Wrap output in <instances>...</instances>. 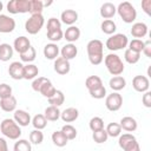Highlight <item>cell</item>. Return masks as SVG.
Instances as JSON below:
<instances>
[{
  "mask_svg": "<svg viewBox=\"0 0 151 151\" xmlns=\"http://www.w3.org/2000/svg\"><path fill=\"white\" fill-rule=\"evenodd\" d=\"M103 50H104V44L98 39H92L87 42V45H86L87 57L92 65L101 64V61L104 60Z\"/></svg>",
  "mask_w": 151,
  "mask_h": 151,
  "instance_id": "1",
  "label": "cell"
},
{
  "mask_svg": "<svg viewBox=\"0 0 151 151\" xmlns=\"http://www.w3.org/2000/svg\"><path fill=\"white\" fill-rule=\"evenodd\" d=\"M0 132L5 137H7V138H9L12 140H17L21 136L20 126L15 123L14 119H11V118H6V119H4L1 122V124H0Z\"/></svg>",
  "mask_w": 151,
  "mask_h": 151,
  "instance_id": "2",
  "label": "cell"
},
{
  "mask_svg": "<svg viewBox=\"0 0 151 151\" xmlns=\"http://www.w3.org/2000/svg\"><path fill=\"white\" fill-rule=\"evenodd\" d=\"M104 63L109 73L112 76H120L124 72V63L120 57L116 53H109L105 57Z\"/></svg>",
  "mask_w": 151,
  "mask_h": 151,
  "instance_id": "3",
  "label": "cell"
},
{
  "mask_svg": "<svg viewBox=\"0 0 151 151\" xmlns=\"http://www.w3.org/2000/svg\"><path fill=\"white\" fill-rule=\"evenodd\" d=\"M117 13L122 18V20L126 24H132L137 18V11L134 6L129 1H123L117 7Z\"/></svg>",
  "mask_w": 151,
  "mask_h": 151,
  "instance_id": "4",
  "label": "cell"
},
{
  "mask_svg": "<svg viewBox=\"0 0 151 151\" xmlns=\"http://www.w3.org/2000/svg\"><path fill=\"white\" fill-rule=\"evenodd\" d=\"M107 50L110 51H118V50H123L129 45V38L123 34V33H117V34H112L105 42Z\"/></svg>",
  "mask_w": 151,
  "mask_h": 151,
  "instance_id": "5",
  "label": "cell"
},
{
  "mask_svg": "<svg viewBox=\"0 0 151 151\" xmlns=\"http://www.w3.org/2000/svg\"><path fill=\"white\" fill-rule=\"evenodd\" d=\"M118 144L123 151H140V146L136 137L131 133H123L119 136Z\"/></svg>",
  "mask_w": 151,
  "mask_h": 151,
  "instance_id": "6",
  "label": "cell"
},
{
  "mask_svg": "<svg viewBox=\"0 0 151 151\" xmlns=\"http://www.w3.org/2000/svg\"><path fill=\"white\" fill-rule=\"evenodd\" d=\"M44 24H45V19H44L42 14H34V15H31L26 20L25 29L29 34H37L42 28Z\"/></svg>",
  "mask_w": 151,
  "mask_h": 151,
  "instance_id": "7",
  "label": "cell"
},
{
  "mask_svg": "<svg viewBox=\"0 0 151 151\" xmlns=\"http://www.w3.org/2000/svg\"><path fill=\"white\" fill-rule=\"evenodd\" d=\"M7 11L11 14L28 13L29 12V0H11L7 4Z\"/></svg>",
  "mask_w": 151,
  "mask_h": 151,
  "instance_id": "8",
  "label": "cell"
},
{
  "mask_svg": "<svg viewBox=\"0 0 151 151\" xmlns=\"http://www.w3.org/2000/svg\"><path fill=\"white\" fill-rule=\"evenodd\" d=\"M122 105H123V97L118 92H112L105 99V106L111 112L118 111L122 107Z\"/></svg>",
  "mask_w": 151,
  "mask_h": 151,
  "instance_id": "9",
  "label": "cell"
},
{
  "mask_svg": "<svg viewBox=\"0 0 151 151\" xmlns=\"http://www.w3.org/2000/svg\"><path fill=\"white\" fill-rule=\"evenodd\" d=\"M132 87L137 92H142V93L149 91V87H150L149 78L145 76H136L132 79Z\"/></svg>",
  "mask_w": 151,
  "mask_h": 151,
  "instance_id": "10",
  "label": "cell"
},
{
  "mask_svg": "<svg viewBox=\"0 0 151 151\" xmlns=\"http://www.w3.org/2000/svg\"><path fill=\"white\" fill-rule=\"evenodd\" d=\"M15 28V20L6 14H0V33H11Z\"/></svg>",
  "mask_w": 151,
  "mask_h": 151,
  "instance_id": "11",
  "label": "cell"
},
{
  "mask_svg": "<svg viewBox=\"0 0 151 151\" xmlns=\"http://www.w3.org/2000/svg\"><path fill=\"white\" fill-rule=\"evenodd\" d=\"M8 74L14 80L24 79V65L19 61H13L8 67Z\"/></svg>",
  "mask_w": 151,
  "mask_h": 151,
  "instance_id": "12",
  "label": "cell"
},
{
  "mask_svg": "<svg viewBox=\"0 0 151 151\" xmlns=\"http://www.w3.org/2000/svg\"><path fill=\"white\" fill-rule=\"evenodd\" d=\"M71 70V65H70V61L64 59L63 57H58L55 60H54V71L60 74V76H65L70 72Z\"/></svg>",
  "mask_w": 151,
  "mask_h": 151,
  "instance_id": "13",
  "label": "cell"
},
{
  "mask_svg": "<svg viewBox=\"0 0 151 151\" xmlns=\"http://www.w3.org/2000/svg\"><path fill=\"white\" fill-rule=\"evenodd\" d=\"M31 47V41L28 38L21 35V37H18L14 42H13V50H15L19 54L24 53L25 51H27L28 48Z\"/></svg>",
  "mask_w": 151,
  "mask_h": 151,
  "instance_id": "14",
  "label": "cell"
},
{
  "mask_svg": "<svg viewBox=\"0 0 151 151\" xmlns=\"http://www.w3.org/2000/svg\"><path fill=\"white\" fill-rule=\"evenodd\" d=\"M13 119L19 126H27L31 123V116L25 110H15Z\"/></svg>",
  "mask_w": 151,
  "mask_h": 151,
  "instance_id": "15",
  "label": "cell"
},
{
  "mask_svg": "<svg viewBox=\"0 0 151 151\" xmlns=\"http://www.w3.org/2000/svg\"><path fill=\"white\" fill-rule=\"evenodd\" d=\"M60 54H61V57L64 58V59H66V60H71V59H73V58H76L77 57V54H78V48L76 47V45L74 44H66V45H64L63 47H61V50H60Z\"/></svg>",
  "mask_w": 151,
  "mask_h": 151,
  "instance_id": "16",
  "label": "cell"
},
{
  "mask_svg": "<svg viewBox=\"0 0 151 151\" xmlns=\"http://www.w3.org/2000/svg\"><path fill=\"white\" fill-rule=\"evenodd\" d=\"M119 125H120V127H122L123 130H125V131H127V132H133V131H136V130H137V126H138L137 120H136L134 118L130 117V116L123 117V118L120 119V122H119Z\"/></svg>",
  "mask_w": 151,
  "mask_h": 151,
  "instance_id": "17",
  "label": "cell"
},
{
  "mask_svg": "<svg viewBox=\"0 0 151 151\" xmlns=\"http://www.w3.org/2000/svg\"><path fill=\"white\" fill-rule=\"evenodd\" d=\"M116 12H117V7L112 2H104L101 5V7H100V15L105 20L113 18Z\"/></svg>",
  "mask_w": 151,
  "mask_h": 151,
  "instance_id": "18",
  "label": "cell"
},
{
  "mask_svg": "<svg viewBox=\"0 0 151 151\" xmlns=\"http://www.w3.org/2000/svg\"><path fill=\"white\" fill-rule=\"evenodd\" d=\"M131 34L136 39L144 38L147 34V26L144 22H134L131 27Z\"/></svg>",
  "mask_w": 151,
  "mask_h": 151,
  "instance_id": "19",
  "label": "cell"
},
{
  "mask_svg": "<svg viewBox=\"0 0 151 151\" xmlns=\"http://www.w3.org/2000/svg\"><path fill=\"white\" fill-rule=\"evenodd\" d=\"M60 19H61V22H64L65 25L73 26V24L78 20V13L74 9H65L61 13Z\"/></svg>",
  "mask_w": 151,
  "mask_h": 151,
  "instance_id": "20",
  "label": "cell"
},
{
  "mask_svg": "<svg viewBox=\"0 0 151 151\" xmlns=\"http://www.w3.org/2000/svg\"><path fill=\"white\" fill-rule=\"evenodd\" d=\"M79 117V112L76 107H67L63 112H60V118L65 123H72Z\"/></svg>",
  "mask_w": 151,
  "mask_h": 151,
  "instance_id": "21",
  "label": "cell"
},
{
  "mask_svg": "<svg viewBox=\"0 0 151 151\" xmlns=\"http://www.w3.org/2000/svg\"><path fill=\"white\" fill-rule=\"evenodd\" d=\"M59 52H60V50L57 46V44H54V42L47 44L44 47V55L46 59H50V60H55L58 58Z\"/></svg>",
  "mask_w": 151,
  "mask_h": 151,
  "instance_id": "22",
  "label": "cell"
},
{
  "mask_svg": "<svg viewBox=\"0 0 151 151\" xmlns=\"http://www.w3.org/2000/svg\"><path fill=\"white\" fill-rule=\"evenodd\" d=\"M0 107L5 112H13V111H15V107H17V99H15V97L11 96V97L0 99Z\"/></svg>",
  "mask_w": 151,
  "mask_h": 151,
  "instance_id": "23",
  "label": "cell"
},
{
  "mask_svg": "<svg viewBox=\"0 0 151 151\" xmlns=\"http://www.w3.org/2000/svg\"><path fill=\"white\" fill-rule=\"evenodd\" d=\"M80 37V29L77 26H70L68 28H66V31L64 32V38L73 44L74 41H77Z\"/></svg>",
  "mask_w": 151,
  "mask_h": 151,
  "instance_id": "24",
  "label": "cell"
},
{
  "mask_svg": "<svg viewBox=\"0 0 151 151\" xmlns=\"http://www.w3.org/2000/svg\"><path fill=\"white\" fill-rule=\"evenodd\" d=\"M55 91H57V88L53 86V84H52V81L50 80V79H47L46 78V80L42 83V85H41V87H40V90H39V92L45 97V98H51V97H53V94L55 93Z\"/></svg>",
  "mask_w": 151,
  "mask_h": 151,
  "instance_id": "25",
  "label": "cell"
},
{
  "mask_svg": "<svg viewBox=\"0 0 151 151\" xmlns=\"http://www.w3.org/2000/svg\"><path fill=\"white\" fill-rule=\"evenodd\" d=\"M109 85L110 87L114 91V92H118L120 90H123L125 86H126V80L125 78H123L122 76H114L110 79L109 81Z\"/></svg>",
  "mask_w": 151,
  "mask_h": 151,
  "instance_id": "26",
  "label": "cell"
},
{
  "mask_svg": "<svg viewBox=\"0 0 151 151\" xmlns=\"http://www.w3.org/2000/svg\"><path fill=\"white\" fill-rule=\"evenodd\" d=\"M38 74H39V68L37 65H34V64L24 65V79H26V80L35 79Z\"/></svg>",
  "mask_w": 151,
  "mask_h": 151,
  "instance_id": "27",
  "label": "cell"
},
{
  "mask_svg": "<svg viewBox=\"0 0 151 151\" xmlns=\"http://www.w3.org/2000/svg\"><path fill=\"white\" fill-rule=\"evenodd\" d=\"M44 116H45L46 120H48V122H55V120H58L60 118V111H59V109L57 106L50 105V106H47L45 109Z\"/></svg>",
  "mask_w": 151,
  "mask_h": 151,
  "instance_id": "28",
  "label": "cell"
},
{
  "mask_svg": "<svg viewBox=\"0 0 151 151\" xmlns=\"http://www.w3.org/2000/svg\"><path fill=\"white\" fill-rule=\"evenodd\" d=\"M52 142H53V144H54L55 146L63 147V146H65V145L67 144L68 139L66 138V136L63 133L61 130H58V131H54V132L52 133Z\"/></svg>",
  "mask_w": 151,
  "mask_h": 151,
  "instance_id": "29",
  "label": "cell"
},
{
  "mask_svg": "<svg viewBox=\"0 0 151 151\" xmlns=\"http://www.w3.org/2000/svg\"><path fill=\"white\" fill-rule=\"evenodd\" d=\"M13 57V47L9 44H0V60L8 61Z\"/></svg>",
  "mask_w": 151,
  "mask_h": 151,
  "instance_id": "30",
  "label": "cell"
},
{
  "mask_svg": "<svg viewBox=\"0 0 151 151\" xmlns=\"http://www.w3.org/2000/svg\"><path fill=\"white\" fill-rule=\"evenodd\" d=\"M85 86L88 91H92L94 88H98V87L103 86V81H101L100 77H98V76H90L85 80Z\"/></svg>",
  "mask_w": 151,
  "mask_h": 151,
  "instance_id": "31",
  "label": "cell"
},
{
  "mask_svg": "<svg viewBox=\"0 0 151 151\" xmlns=\"http://www.w3.org/2000/svg\"><path fill=\"white\" fill-rule=\"evenodd\" d=\"M100 28L101 31L105 33V34H109V35H112L114 34L116 29H117V26H116V22L111 19H107V20H104L100 25Z\"/></svg>",
  "mask_w": 151,
  "mask_h": 151,
  "instance_id": "32",
  "label": "cell"
},
{
  "mask_svg": "<svg viewBox=\"0 0 151 151\" xmlns=\"http://www.w3.org/2000/svg\"><path fill=\"white\" fill-rule=\"evenodd\" d=\"M64 101H65V96H64L63 91H60V90H57L55 93L53 94V97L48 98V103L52 106H57V107H59L60 105H63Z\"/></svg>",
  "mask_w": 151,
  "mask_h": 151,
  "instance_id": "33",
  "label": "cell"
},
{
  "mask_svg": "<svg viewBox=\"0 0 151 151\" xmlns=\"http://www.w3.org/2000/svg\"><path fill=\"white\" fill-rule=\"evenodd\" d=\"M44 9V2L41 0H29V13L31 15L41 14Z\"/></svg>",
  "mask_w": 151,
  "mask_h": 151,
  "instance_id": "34",
  "label": "cell"
},
{
  "mask_svg": "<svg viewBox=\"0 0 151 151\" xmlns=\"http://www.w3.org/2000/svg\"><path fill=\"white\" fill-rule=\"evenodd\" d=\"M31 123H32V125L34 126L35 130H42L47 125V120H46L44 114H35Z\"/></svg>",
  "mask_w": 151,
  "mask_h": 151,
  "instance_id": "35",
  "label": "cell"
},
{
  "mask_svg": "<svg viewBox=\"0 0 151 151\" xmlns=\"http://www.w3.org/2000/svg\"><path fill=\"white\" fill-rule=\"evenodd\" d=\"M105 131H106V133H107V136L109 137H119L120 136V133H122V127H120V125L118 124V123H110L107 126H106V129H105Z\"/></svg>",
  "mask_w": 151,
  "mask_h": 151,
  "instance_id": "36",
  "label": "cell"
},
{
  "mask_svg": "<svg viewBox=\"0 0 151 151\" xmlns=\"http://www.w3.org/2000/svg\"><path fill=\"white\" fill-rule=\"evenodd\" d=\"M35 57H37V52H35V48H34L33 46H31L27 51H25L24 53L20 54L21 61H25V63H27V64L32 63V61L35 59Z\"/></svg>",
  "mask_w": 151,
  "mask_h": 151,
  "instance_id": "37",
  "label": "cell"
},
{
  "mask_svg": "<svg viewBox=\"0 0 151 151\" xmlns=\"http://www.w3.org/2000/svg\"><path fill=\"white\" fill-rule=\"evenodd\" d=\"M124 59H125V61L129 63V64H136V63H138L139 59H140V53L133 52V51H131V50L127 48V50H125V52H124Z\"/></svg>",
  "mask_w": 151,
  "mask_h": 151,
  "instance_id": "38",
  "label": "cell"
},
{
  "mask_svg": "<svg viewBox=\"0 0 151 151\" xmlns=\"http://www.w3.org/2000/svg\"><path fill=\"white\" fill-rule=\"evenodd\" d=\"M14 151H32V146L31 143L26 139H17L14 146H13Z\"/></svg>",
  "mask_w": 151,
  "mask_h": 151,
  "instance_id": "39",
  "label": "cell"
},
{
  "mask_svg": "<svg viewBox=\"0 0 151 151\" xmlns=\"http://www.w3.org/2000/svg\"><path fill=\"white\" fill-rule=\"evenodd\" d=\"M61 131H63V133L66 136V138L68 140H73L77 137V129L71 124H65L61 127Z\"/></svg>",
  "mask_w": 151,
  "mask_h": 151,
  "instance_id": "40",
  "label": "cell"
},
{
  "mask_svg": "<svg viewBox=\"0 0 151 151\" xmlns=\"http://www.w3.org/2000/svg\"><path fill=\"white\" fill-rule=\"evenodd\" d=\"M44 140V133L41 132V130H33L31 131L29 133V143L32 144H35V145H39L41 144Z\"/></svg>",
  "mask_w": 151,
  "mask_h": 151,
  "instance_id": "41",
  "label": "cell"
},
{
  "mask_svg": "<svg viewBox=\"0 0 151 151\" xmlns=\"http://www.w3.org/2000/svg\"><path fill=\"white\" fill-rule=\"evenodd\" d=\"M88 126H90L92 132L99 131V130L104 129V120L100 117H93V118H91V120L88 123Z\"/></svg>",
  "mask_w": 151,
  "mask_h": 151,
  "instance_id": "42",
  "label": "cell"
},
{
  "mask_svg": "<svg viewBox=\"0 0 151 151\" xmlns=\"http://www.w3.org/2000/svg\"><path fill=\"white\" fill-rule=\"evenodd\" d=\"M92 138H93V140H94L97 144H103V143H105V142L107 140L109 136H107L105 129H101V130H99V131H94V132L92 133Z\"/></svg>",
  "mask_w": 151,
  "mask_h": 151,
  "instance_id": "43",
  "label": "cell"
},
{
  "mask_svg": "<svg viewBox=\"0 0 151 151\" xmlns=\"http://www.w3.org/2000/svg\"><path fill=\"white\" fill-rule=\"evenodd\" d=\"M143 47H144V41L142 39H132L129 42V50L137 52V53H142L143 52Z\"/></svg>",
  "mask_w": 151,
  "mask_h": 151,
  "instance_id": "44",
  "label": "cell"
},
{
  "mask_svg": "<svg viewBox=\"0 0 151 151\" xmlns=\"http://www.w3.org/2000/svg\"><path fill=\"white\" fill-rule=\"evenodd\" d=\"M88 93H90V96H91L92 98H94V99H103V98L106 96V88H105V86L103 85V86H100V87H98V88H94V90H92V91H88Z\"/></svg>",
  "mask_w": 151,
  "mask_h": 151,
  "instance_id": "45",
  "label": "cell"
},
{
  "mask_svg": "<svg viewBox=\"0 0 151 151\" xmlns=\"http://www.w3.org/2000/svg\"><path fill=\"white\" fill-rule=\"evenodd\" d=\"M61 29V22L57 18H50L47 21V32Z\"/></svg>",
  "mask_w": 151,
  "mask_h": 151,
  "instance_id": "46",
  "label": "cell"
},
{
  "mask_svg": "<svg viewBox=\"0 0 151 151\" xmlns=\"http://www.w3.org/2000/svg\"><path fill=\"white\" fill-rule=\"evenodd\" d=\"M47 35V39L51 40L52 42H55V41H59L63 39L64 37V32L61 29H57V31H52V32H47L46 33Z\"/></svg>",
  "mask_w": 151,
  "mask_h": 151,
  "instance_id": "47",
  "label": "cell"
},
{
  "mask_svg": "<svg viewBox=\"0 0 151 151\" xmlns=\"http://www.w3.org/2000/svg\"><path fill=\"white\" fill-rule=\"evenodd\" d=\"M11 96H12V87L6 83L0 84V99L7 98Z\"/></svg>",
  "mask_w": 151,
  "mask_h": 151,
  "instance_id": "48",
  "label": "cell"
},
{
  "mask_svg": "<svg viewBox=\"0 0 151 151\" xmlns=\"http://www.w3.org/2000/svg\"><path fill=\"white\" fill-rule=\"evenodd\" d=\"M45 80H46L45 77H38V78H35V79L32 81V88H33V91L39 92V90H40V87H41V85H42V83H44Z\"/></svg>",
  "mask_w": 151,
  "mask_h": 151,
  "instance_id": "49",
  "label": "cell"
},
{
  "mask_svg": "<svg viewBox=\"0 0 151 151\" xmlns=\"http://www.w3.org/2000/svg\"><path fill=\"white\" fill-rule=\"evenodd\" d=\"M142 103L145 107H151V92L150 91L144 92V94L142 97Z\"/></svg>",
  "mask_w": 151,
  "mask_h": 151,
  "instance_id": "50",
  "label": "cell"
},
{
  "mask_svg": "<svg viewBox=\"0 0 151 151\" xmlns=\"http://www.w3.org/2000/svg\"><path fill=\"white\" fill-rule=\"evenodd\" d=\"M142 8L147 15H151V0H143L142 1Z\"/></svg>",
  "mask_w": 151,
  "mask_h": 151,
  "instance_id": "51",
  "label": "cell"
},
{
  "mask_svg": "<svg viewBox=\"0 0 151 151\" xmlns=\"http://www.w3.org/2000/svg\"><path fill=\"white\" fill-rule=\"evenodd\" d=\"M143 53H144V54H145L147 58H151V41H150V40H146V41H144Z\"/></svg>",
  "mask_w": 151,
  "mask_h": 151,
  "instance_id": "52",
  "label": "cell"
},
{
  "mask_svg": "<svg viewBox=\"0 0 151 151\" xmlns=\"http://www.w3.org/2000/svg\"><path fill=\"white\" fill-rule=\"evenodd\" d=\"M0 151H8V145L7 142L0 137Z\"/></svg>",
  "mask_w": 151,
  "mask_h": 151,
  "instance_id": "53",
  "label": "cell"
},
{
  "mask_svg": "<svg viewBox=\"0 0 151 151\" xmlns=\"http://www.w3.org/2000/svg\"><path fill=\"white\" fill-rule=\"evenodd\" d=\"M42 2H44V1H42ZM52 2H53L52 0H51V1H45V2H44V7H47V6L52 5Z\"/></svg>",
  "mask_w": 151,
  "mask_h": 151,
  "instance_id": "54",
  "label": "cell"
},
{
  "mask_svg": "<svg viewBox=\"0 0 151 151\" xmlns=\"http://www.w3.org/2000/svg\"><path fill=\"white\" fill-rule=\"evenodd\" d=\"M2 7H4V5H2V2L0 1V12H1V9H2Z\"/></svg>",
  "mask_w": 151,
  "mask_h": 151,
  "instance_id": "55",
  "label": "cell"
}]
</instances>
